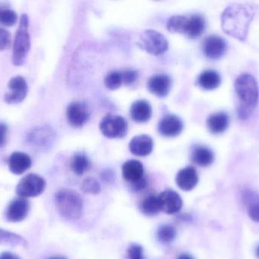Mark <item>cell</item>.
<instances>
[{
	"label": "cell",
	"instance_id": "obj_1",
	"mask_svg": "<svg viewBox=\"0 0 259 259\" xmlns=\"http://www.w3.org/2000/svg\"><path fill=\"white\" fill-rule=\"evenodd\" d=\"M255 14V7L249 4H234L228 6L222 16L224 31L239 41H244Z\"/></svg>",
	"mask_w": 259,
	"mask_h": 259
},
{
	"label": "cell",
	"instance_id": "obj_2",
	"mask_svg": "<svg viewBox=\"0 0 259 259\" xmlns=\"http://www.w3.org/2000/svg\"><path fill=\"white\" fill-rule=\"evenodd\" d=\"M234 86L240 100L239 117L240 120H246L251 115L258 103V83L253 76L249 74H243L237 78Z\"/></svg>",
	"mask_w": 259,
	"mask_h": 259
},
{
	"label": "cell",
	"instance_id": "obj_3",
	"mask_svg": "<svg viewBox=\"0 0 259 259\" xmlns=\"http://www.w3.org/2000/svg\"><path fill=\"white\" fill-rule=\"evenodd\" d=\"M56 204L59 214L68 220H77L83 212V199L74 190H62L58 192Z\"/></svg>",
	"mask_w": 259,
	"mask_h": 259
},
{
	"label": "cell",
	"instance_id": "obj_4",
	"mask_svg": "<svg viewBox=\"0 0 259 259\" xmlns=\"http://www.w3.org/2000/svg\"><path fill=\"white\" fill-rule=\"evenodd\" d=\"M28 27V17L27 15H21L19 26L15 33L12 54V62L16 66H20L24 64L30 51V36Z\"/></svg>",
	"mask_w": 259,
	"mask_h": 259
},
{
	"label": "cell",
	"instance_id": "obj_5",
	"mask_svg": "<svg viewBox=\"0 0 259 259\" xmlns=\"http://www.w3.org/2000/svg\"><path fill=\"white\" fill-rule=\"evenodd\" d=\"M137 45L154 56L163 54L168 49V41L162 33L155 30H146L139 38Z\"/></svg>",
	"mask_w": 259,
	"mask_h": 259
},
{
	"label": "cell",
	"instance_id": "obj_6",
	"mask_svg": "<svg viewBox=\"0 0 259 259\" xmlns=\"http://www.w3.org/2000/svg\"><path fill=\"white\" fill-rule=\"evenodd\" d=\"M100 131L104 136L109 138H122L127 135L128 124L121 116L108 114L102 120Z\"/></svg>",
	"mask_w": 259,
	"mask_h": 259
},
{
	"label": "cell",
	"instance_id": "obj_7",
	"mask_svg": "<svg viewBox=\"0 0 259 259\" xmlns=\"http://www.w3.org/2000/svg\"><path fill=\"white\" fill-rule=\"evenodd\" d=\"M46 181L39 175L30 173L23 177L16 187V194L21 199L36 197L44 193Z\"/></svg>",
	"mask_w": 259,
	"mask_h": 259
},
{
	"label": "cell",
	"instance_id": "obj_8",
	"mask_svg": "<svg viewBox=\"0 0 259 259\" xmlns=\"http://www.w3.org/2000/svg\"><path fill=\"white\" fill-rule=\"evenodd\" d=\"M91 114V108L83 101L72 102L67 107V119L73 127H83L89 121Z\"/></svg>",
	"mask_w": 259,
	"mask_h": 259
},
{
	"label": "cell",
	"instance_id": "obj_9",
	"mask_svg": "<svg viewBox=\"0 0 259 259\" xmlns=\"http://www.w3.org/2000/svg\"><path fill=\"white\" fill-rule=\"evenodd\" d=\"M9 92L4 96V100L9 104L21 103L25 99L27 94V84L21 76H15L8 84Z\"/></svg>",
	"mask_w": 259,
	"mask_h": 259
},
{
	"label": "cell",
	"instance_id": "obj_10",
	"mask_svg": "<svg viewBox=\"0 0 259 259\" xmlns=\"http://www.w3.org/2000/svg\"><path fill=\"white\" fill-rule=\"evenodd\" d=\"M228 45L226 41L216 35L205 38L202 44V51L205 57L211 60L220 59L226 53Z\"/></svg>",
	"mask_w": 259,
	"mask_h": 259
},
{
	"label": "cell",
	"instance_id": "obj_11",
	"mask_svg": "<svg viewBox=\"0 0 259 259\" xmlns=\"http://www.w3.org/2000/svg\"><path fill=\"white\" fill-rule=\"evenodd\" d=\"M160 209L167 214H174L182 208L183 200L181 196L174 190H167L158 196Z\"/></svg>",
	"mask_w": 259,
	"mask_h": 259
},
{
	"label": "cell",
	"instance_id": "obj_12",
	"mask_svg": "<svg viewBox=\"0 0 259 259\" xmlns=\"http://www.w3.org/2000/svg\"><path fill=\"white\" fill-rule=\"evenodd\" d=\"M184 123L182 120L175 115L168 114L160 120L158 131L160 135L164 137H176L182 132Z\"/></svg>",
	"mask_w": 259,
	"mask_h": 259
},
{
	"label": "cell",
	"instance_id": "obj_13",
	"mask_svg": "<svg viewBox=\"0 0 259 259\" xmlns=\"http://www.w3.org/2000/svg\"><path fill=\"white\" fill-rule=\"evenodd\" d=\"M30 211V203L24 199L12 201L6 211V218L8 221L17 223L24 220Z\"/></svg>",
	"mask_w": 259,
	"mask_h": 259
},
{
	"label": "cell",
	"instance_id": "obj_14",
	"mask_svg": "<svg viewBox=\"0 0 259 259\" xmlns=\"http://www.w3.org/2000/svg\"><path fill=\"white\" fill-rule=\"evenodd\" d=\"M148 89L157 97H165L171 88V79L166 74L152 76L148 82Z\"/></svg>",
	"mask_w": 259,
	"mask_h": 259
},
{
	"label": "cell",
	"instance_id": "obj_15",
	"mask_svg": "<svg viewBox=\"0 0 259 259\" xmlns=\"http://www.w3.org/2000/svg\"><path fill=\"white\" fill-rule=\"evenodd\" d=\"M176 182L178 187L183 191L193 190L199 182V176L196 169L189 166L180 170L176 176Z\"/></svg>",
	"mask_w": 259,
	"mask_h": 259
},
{
	"label": "cell",
	"instance_id": "obj_16",
	"mask_svg": "<svg viewBox=\"0 0 259 259\" xmlns=\"http://www.w3.org/2000/svg\"><path fill=\"white\" fill-rule=\"evenodd\" d=\"M153 149V141L147 135H140L132 138L129 143V150L136 156L146 157L150 155Z\"/></svg>",
	"mask_w": 259,
	"mask_h": 259
},
{
	"label": "cell",
	"instance_id": "obj_17",
	"mask_svg": "<svg viewBox=\"0 0 259 259\" xmlns=\"http://www.w3.org/2000/svg\"><path fill=\"white\" fill-rule=\"evenodd\" d=\"M152 114V106L146 100H136L130 108V115L136 123H146L150 120Z\"/></svg>",
	"mask_w": 259,
	"mask_h": 259
},
{
	"label": "cell",
	"instance_id": "obj_18",
	"mask_svg": "<svg viewBox=\"0 0 259 259\" xmlns=\"http://www.w3.org/2000/svg\"><path fill=\"white\" fill-rule=\"evenodd\" d=\"M54 140V132L49 127H39L27 135V141L35 147H47Z\"/></svg>",
	"mask_w": 259,
	"mask_h": 259
},
{
	"label": "cell",
	"instance_id": "obj_19",
	"mask_svg": "<svg viewBox=\"0 0 259 259\" xmlns=\"http://www.w3.org/2000/svg\"><path fill=\"white\" fill-rule=\"evenodd\" d=\"M9 170L15 175H21L30 168L31 158L23 152H14L9 158Z\"/></svg>",
	"mask_w": 259,
	"mask_h": 259
},
{
	"label": "cell",
	"instance_id": "obj_20",
	"mask_svg": "<svg viewBox=\"0 0 259 259\" xmlns=\"http://www.w3.org/2000/svg\"><path fill=\"white\" fill-rule=\"evenodd\" d=\"M122 175L129 183H135L144 178V168L143 164L137 160L126 161L122 166Z\"/></svg>",
	"mask_w": 259,
	"mask_h": 259
},
{
	"label": "cell",
	"instance_id": "obj_21",
	"mask_svg": "<svg viewBox=\"0 0 259 259\" xmlns=\"http://www.w3.org/2000/svg\"><path fill=\"white\" fill-rule=\"evenodd\" d=\"M191 160L194 164L199 167H206L214 162V155L212 151L206 146H193L191 149Z\"/></svg>",
	"mask_w": 259,
	"mask_h": 259
},
{
	"label": "cell",
	"instance_id": "obj_22",
	"mask_svg": "<svg viewBox=\"0 0 259 259\" xmlns=\"http://www.w3.org/2000/svg\"><path fill=\"white\" fill-rule=\"evenodd\" d=\"M229 123V116L226 113H215L208 117L207 120V127L211 133L219 135L228 129Z\"/></svg>",
	"mask_w": 259,
	"mask_h": 259
},
{
	"label": "cell",
	"instance_id": "obj_23",
	"mask_svg": "<svg viewBox=\"0 0 259 259\" xmlns=\"http://www.w3.org/2000/svg\"><path fill=\"white\" fill-rule=\"evenodd\" d=\"M222 82V78L214 70L202 71L198 78V84L201 88L206 91H212L219 88Z\"/></svg>",
	"mask_w": 259,
	"mask_h": 259
},
{
	"label": "cell",
	"instance_id": "obj_24",
	"mask_svg": "<svg viewBox=\"0 0 259 259\" xmlns=\"http://www.w3.org/2000/svg\"><path fill=\"white\" fill-rule=\"evenodd\" d=\"M205 28V18L199 14H193L188 17V24H187L186 34L191 39L199 38L203 33Z\"/></svg>",
	"mask_w": 259,
	"mask_h": 259
},
{
	"label": "cell",
	"instance_id": "obj_25",
	"mask_svg": "<svg viewBox=\"0 0 259 259\" xmlns=\"http://www.w3.org/2000/svg\"><path fill=\"white\" fill-rule=\"evenodd\" d=\"M91 161L84 152H78L71 158V169L77 176H83L91 168Z\"/></svg>",
	"mask_w": 259,
	"mask_h": 259
},
{
	"label": "cell",
	"instance_id": "obj_26",
	"mask_svg": "<svg viewBox=\"0 0 259 259\" xmlns=\"http://www.w3.org/2000/svg\"><path fill=\"white\" fill-rule=\"evenodd\" d=\"M140 210L146 216H154L158 214L161 211L158 196L152 194L145 198L140 204Z\"/></svg>",
	"mask_w": 259,
	"mask_h": 259
},
{
	"label": "cell",
	"instance_id": "obj_27",
	"mask_svg": "<svg viewBox=\"0 0 259 259\" xmlns=\"http://www.w3.org/2000/svg\"><path fill=\"white\" fill-rule=\"evenodd\" d=\"M188 24V17L174 15L167 22V28L170 33H185Z\"/></svg>",
	"mask_w": 259,
	"mask_h": 259
},
{
	"label": "cell",
	"instance_id": "obj_28",
	"mask_svg": "<svg viewBox=\"0 0 259 259\" xmlns=\"http://www.w3.org/2000/svg\"><path fill=\"white\" fill-rule=\"evenodd\" d=\"M244 199L249 217L259 223V196L253 193H246Z\"/></svg>",
	"mask_w": 259,
	"mask_h": 259
},
{
	"label": "cell",
	"instance_id": "obj_29",
	"mask_svg": "<svg viewBox=\"0 0 259 259\" xmlns=\"http://www.w3.org/2000/svg\"><path fill=\"white\" fill-rule=\"evenodd\" d=\"M0 244L22 246L27 247V243L21 236L0 228Z\"/></svg>",
	"mask_w": 259,
	"mask_h": 259
},
{
	"label": "cell",
	"instance_id": "obj_30",
	"mask_svg": "<svg viewBox=\"0 0 259 259\" xmlns=\"http://www.w3.org/2000/svg\"><path fill=\"white\" fill-rule=\"evenodd\" d=\"M105 85L108 89L115 91L124 85L122 71H112L105 78Z\"/></svg>",
	"mask_w": 259,
	"mask_h": 259
},
{
	"label": "cell",
	"instance_id": "obj_31",
	"mask_svg": "<svg viewBox=\"0 0 259 259\" xmlns=\"http://www.w3.org/2000/svg\"><path fill=\"white\" fill-rule=\"evenodd\" d=\"M157 236L161 243L167 244L175 240L176 237V230L170 225H162L158 228Z\"/></svg>",
	"mask_w": 259,
	"mask_h": 259
},
{
	"label": "cell",
	"instance_id": "obj_32",
	"mask_svg": "<svg viewBox=\"0 0 259 259\" xmlns=\"http://www.w3.org/2000/svg\"><path fill=\"white\" fill-rule=\"evenodd\" d=\"M18 16L15 11L9 9H2L0 10V25L11 27L17 22Z\"/></svg>",
	"mask_w": 259,
	"mask_h": 259
},
{
	"label": "cell",
	"instance_id": "obj_33",
	"mask_svg": "<svg viewBox=\"0 0 259 259\" xmlns=\"http://www.w3.org/2000/svg\"><path fill=\"white\" fill-rule=\"evenodd\" d=\"M82 191L87 194L97 195L101 191L100 183L94 178H87L82 182Z\"/></svg>",
	"mask_w": 259,
	"mask_h": 259
},
{
	"label": "cell",
	"instance_id": "obj_34",
	"mask_svg": "<svg viewBox=\"0 0 259 259\" xmlns=\"http://www.w3.org/2000/svg\"><path fill=\"white\" fill-rule=\"evenodd\" d=\"M11 34L7 30L0 27V51L7 50L11 46Z\"/></svg>",
	"mask_w": 259,
	"mask_h": 259
},
{
	"label": "cell",
	"instance_id": "obj_35",
	"mask_svg": "<svg viewBox=\"0 0 259 259\" xmlns=\"http://www.w3.org/2000/svg\"><path fill=\"white\" fill-rule=\"evenodd\" d=\"M129 259H144L143 246L139 244H132L127 250Z\"/></svg>",
	"mask_w": 259,
	"mask_h": 259
},
{
	"label": "cell",
	"instance_id": "obj_36",
	"mask_svg": "<svg viewBox=\"0 0 259 259\" xmlns=\"http://www.w3.org/2000/svg\"><path fill=\"white\" fill-rule=\"evenodd\" d=\"M121 71H122L123 79H124V85L128 86L133 85L138 79V72L135 70L126 69Z\"/></svg>",
	"mask_w": 259,
	"mask_h": 259
},
{
	"label": "cell",
	"instance_id": "obj_37",
	"mask_svg": "<svg viewBox=\"0 0 259 259\" xmlns=\"http://www.w3.org/2000/svg\"><path fill=\"white\" fill-rule=\"evenodd\" d=\"M8 128L5 123H0V149L5 145L7 138Z\"/></svg>",
	"mask_w": 259,
	"mask_h": 259
},
{
	"label": "cell",
	"instance_id": "obj_38",
	"mask_svg": "<svg viewBox=\"0 0 259 259\" xmlns=\"http://www.w3.org/2000/svg\"><path fill=\"white\" fill-rule=\"evenodd\" d=\"M146 187V181L145 178H143L141 180L138 181V182H135V183L132 184L131 187L132 190L135 192H139L140 190H143L145 187Z\"/></svg>",
	"mask_w": 259,
	"mask_h": 259
},
{
	"label": "cell",
	"instance_id": "obj_39",
	"mask_svg": "<svg viewBox=\"0 0 259 259\" xmlns=\"http://www.w3.org/2000/svg\"><path fill=\"white\" fill-rule=\"evenodd\" d=\"M0 259H21L18 255L12 253V252H5L0 255Z\"/></svg>",
	"mask_w": 259,
	"mask_h": 259
},
{
	"label": "cell",
	"instance_id": "obj_40",
	"mask_svg": "<svg viewBox=\"0 0 259 259\" xmlns=\"http://www.w3.org/2000/svg\"><path fill=\"white\" fill-rule=\"evenodd\" d=\"M113 173H108V172H106V173H103V179L106 181H112V179H113Z\"/></svg>",
	"mask_w": 259,
	"mask_h": 259
},
{
	"label": "cell",
	"instance_id": "obj_41",
	"mask_svg": "<svg viewBox=\"0 0 259 259\" xmlns=\"http://www.w3.org/2000/svg\"><path fill=\"white\" fill-rule=\"evenodd\" d=\"M177 259H194L193 256L187 253H183L180 255Z\"/></svg>",
	"mask_w": 259,
	"mask_h": 259
},
{
	"label": "cell",
	"instance_id": "obj_42",
	"mask_svg": "<svg viewBox=\"0 0 259 259\" xmlns=\"http://www.w3.org/2000/svg\"><path fill=\"white\" fill-rule=\"evenodd\" d=\"M49 259H67V258H64V257L55 256V257H52V258H50Z\"/></svg>",
	"mask_w": 259,
	"mask_h": 259
},
{
	"label": "cell",
	"instance_id": "obj_43",
	"mask_svg": "<svg viewBox=\"0 0 259 259\" xmlns=\"http://www.w3.org/2000/svg\"><path fill=\"white\" fill-rule=\"evenodd\" d=\"M255 252H256V255L257 257L259 258V246L258 247H257L256 251H255Z\"/></svg>",
	"mask_w": 259,
	"mask_h": 259
}]
</instances>
